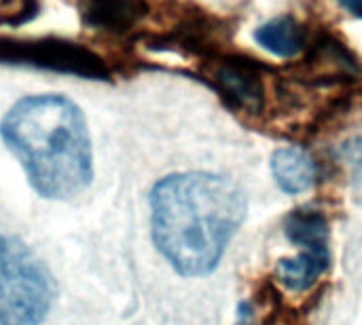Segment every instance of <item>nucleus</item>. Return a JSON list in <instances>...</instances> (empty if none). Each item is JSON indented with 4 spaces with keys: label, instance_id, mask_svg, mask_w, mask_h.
I'll return each mask as SVG.
<instances>
[{
    "label": "nucleus",
    "instance_id": "f257e3e1",
    "mask_svg": "<svg viewBox=\"0 0 362 325\" xmlns=\"http://www.w3.org/2000/svg\"><path fill=\"white\" fill-rule=\"evenodd\" d=\"M157 252L180 277H206L223 260L246 220V197L225 176L172 173L148 197Z\"/></svg>",
    "mask_w": 362,
    "mask_h": 325
},
{
    "label": "nucleus",
    "instance_id": "f03ea898",
    "mask_svg": "<svg viewBox=\"0 0 362 325\" xmlns=\"http://www.w3.org/2000/svg\"><path fill=\"white\" fill-rule=\"evenodd\" d=\"M0 135L45 199L70 201L93 180V150L81 108L64 95L19 99L2 118Z\"/></svg>",
    "mask_w": 362,
    "mask_h": 325
},
{
    "label": "nucleus",
    "instance_id": "7ed1b4c3",
    "mask_svg": "<svg viewBox=\"0 0 362 325\" xmlns=\"http://www.w3.org/2000/svg\"><path fill=\"white\" fill-rule=\"evenodd\" d=\"M55 298L49 269L25 243L0 231V325H42Z\"/></svg>",
    "mask_w": 362,
    "mask_h": 325
},
{
    "label": "nucleus",
    "instance_id": "20e7f679",
    "mask_svg": "<svg viewBox=\"0 0 362 325\" xmlns=\"http://www.w3.org/2000/svg\"><path fill=\"white\" fill-rule=\"evenodd\" d=\"M204 63L208 82L233 112L259 116L265 110L267 68L263 63L238 53H218Z\"/></svg>",
    "mask_w": 362,
    "mask_h": 325
},
{
    "label": "nucleus",
    "instance_id": "39448f33",
    "mask_svg": "<svg viewBox=\"0 0 362 325\" xmlns=\"http://www.w3.org/2000/svg\"><path fill=\"white\" fill-rule=\"evenodd\" d=\"M0 61L28 63L45 70L64 74H76L85 78H108L110 72L102 57L83 44L68 40H2L0 38Z\"/></svg>",
    "mask_w": 362,
    "mask_h": 325
},
{
    "label": "nucleus",
    "instance_id": "423d86ee",
    "mask_svg": "<svg viewBox=\"0 0 362 325\" xmlns=\"http://www.w3.org/2000/svg\"><path fill=\"white\" fill-rule=\"evenodd\" d=\"M223 38H225V25L216 17L204 13L202 8L189 6L178 15L172 27H168L163 34L151 40V47L178 51L182 55H191L202 61H208L218 53H223L221 51Z\"/></svg>",
    "mask_w": 362,
    "mask_h": 325
},
{
    "label": "nucleus",
    "instance_id": "0eeeda50",
    "mask_svg": "<svg viewBox=\"0 0 362 325\" xmlns=\"http://www.w3.org/2000/svg\"><path fill=\"white\" fill-rule=\"evenodd\" d=\"M303 59V80L310 85H344L361 76L362 68L354 53L333 34H320L308 44Z\"/></svg>",
    "mask_w": 362,
    "mask_h": 325
},
{
    "label": "nucleus",
    "instance_id": "6e6552de",
    "mask_svg": "<svg viewBox=\"0 0 362 325\" xmlns=\"http://www.w3.org/2000/svg\"><path fill=\"white\" fill-rule=\"evenodd\" d=\"M85 25L110 34L134 30L148 13V0H78Z\"/></svg>",
    "mask_w": 362,
    "mask_h": 325
},
{
    "label": "nucleus",
    "instance_id": "1a4fd4ad",
    "mask_svg": "<svg viewBox=\"0 0 362 325\" xmlns=\"http://www.w3.org/2000/svg\"><path fill=\"white\" fill-rule=\"evenodd\" d=\"M272 173L280 190L286 195H301L316 182V163L305 150L288 146L274 152Z\"/></svg>",
    "mask_w": 362,
    "mask_h": 325
},
{
    "label": "nucleus",
    "instance_id": "9d476101",
    "mask_svg": "<svg viewBox=\"0 0 362 325\" xmlns=\"http://www.w3.org/2000/svg\"><path fill=\"white\" fill-rule=\"evenodd\" d=\"M255 40L276 57H295L308 47V32L295 17L282 15L259 25Z\"/></svg>",
    "mask_w": 362,
    "mask_h": 325
},
{
    "label": "nucleus",
    "instance_id": "9b49d317",
    "mask_svg": "<svg viewBox=\"0 0 362 325\" xmlns=\"http://www.w3.org/2000/svg\"><path fill=\"white\" fill-rule=\"evenodd\" d=\"M331 252H312L301 250L295 258H282L276 266L278 281L291 292H305L310 290L329 269Z\"/></svg>",
    "mask_w": 362,
    "mask_h": 325
},
{
    "label": "nucleus",
    "instance_id": "f8f14e48",
    "mask_svg": "<svg viewBox=\"0 0 362 325\" xmlns=\"http://www.w3.org/2000/svg\"><path fill=\"white\" fill-rule=\"evenodd\" d=\"M284 233L291 243L301 250L312 252H331L329 250V220L316 209H295L284 218Z\"/></svg>",
    "mask_w": 362,
    "mask_h": 325
},
{
    "label": "nucleus",
    "instance_id": "ddd939ff",
    "mask_svg": "<svg viewBox=\"0 0 362 325\" xmlns=\"http://www.w3.org/2000/svg\"><path fill=\"white\" fill-rule=\"evenodd\" d=\"M38 13V0H0V23L2 25H23Z\"/></svg>",
    "mask_w": 362,
    "mask_h": 325
},
{
    "label": "nucleus",
    "instance_id": "4468645a",
    "mask_svg": "<svg viewBox=\"0 0 362 325\" xmlns=\"http://www.w3.org/2000/svg\"><path fill=\"white\" fill-rule=\"evenodd\" d=\"M233 325H255V309L248 300H240Z\"/></svg>",
    "mask_w": 362,
    "mask_h": 325
},
{
    "label": "nucleus",
    "instance_id": "2eb2a0df",
    "mask_svg": "<svg viewBox=\"0 0 362 325\" xmlns=\"http://www.w3.org/2000/svg\"><path fill=\"white\" fill-rule=\"evenodd\" d=\"M350 15H354V17H358L362 19V0H337Z\"/></svg>",
    "mask_w": 362,
    "mask_h": 325
}]
</instances>
